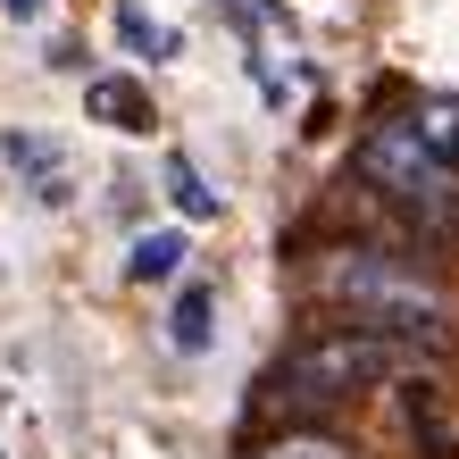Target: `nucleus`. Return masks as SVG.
Returning <instances> with one entry per match:
<instances>
[{
    "instance_id": "obj_11",
    "label": "nucleus",
    "mask_w": 459,
    "mask_h": 459,
    "mask_svg": "<svg viewBox=\"0 0 459 459\" xmlns=\"http://www.w3.org/2000/svg\"><path fill=\"white\" fill-rule=\"evenodd\" d=\"M259 459H351L342 443H317V435H284L276 451H259Z\"/></svg>"
},
{
    "instance_id": "obj_6",
    "label": "nucleus",
    "mask_w": 459,
    "mask_h": 459,
    "mask_svg": "<svg viewBox=\"0 0 459 459\" xmlns=\"http://www.w3.org/2000/svg\"><path fill=\"white\" fill-rule=\"evenodd\" d=\"M0 159L34 176V193H42V201H67V151H59V143H42V134L9 126V134H0Z\"/></svg>"
},
{
    "instance_id": "obj_3",
    "label": "nucleus",
    "mask_w": 459,
    "mask_h": 459,
    "mask_svg": "<svg viewBox=\"0 0 459 459\" xmlns=\"http://www.w3.org/2000/svg\"><path fill=\"white\" fill-rule=\"evenodd\" d=\"M359 176L376 184V193H393L410 218H435V226L451 218V184H459V176H451L443 159L418 143V126H410V117L376 126L368 143H359Z\"/></svg>"
},
{
    "instance_id": "obj_1",
    "label": "nucleus",
    "mask_w": 459,
    "mask_h": 459,
    "mask_svg": "<svg viewBox=\"0 0 459 459\" xmlns=\"http://www.w3.org/2000/svg\"><path fill=\"white\" fill-rule=\"evenodd\" d=\"M385 376H401V351H393V342H376V334H359V326H309L276 368H267L259 393H267V410L292 426V418L351 410V401H359L368 385H385Z\"/></svg>"
},
{
    "instance_id": "obj_14",
    "label": "nucleus",
    "mask_w": 459,
    "mask_h": 459,
    "mask_svg": "<svg viewBox=\"0 0 459 459\" xmlns=\"http://www.w3.org/2000/svg\"><path fill=\"white\" fill-rule=\"evenodd\" d=\"M451 176H459V159H451Z\"/></svg>"
},
{
    "instance_id": "obj_13",
    "label": "nucleus",
    "mask_w": 459,
    "mask_h": 459,
    "mask_svg": "<svg viewBox=\"0 0 459 459\" xmlns=\"http://www.w3.org/2000/svg\"><path fill=\"white\" fill-rule=\"evenodd\" d=\"M234 9H267V0H234Z\"/></svg>"
},
{
    "instance_id": "obj_5",
    "label": "nucleus",
    "mask_w": 459,
    "mask_h": 459,
    "mask_svg": "<svg viewBox=\"0 0 459 459\" xmlns=\"http://www.w3.org/2000/svg\"><path fill=\"white\" fill-rule=\"evenodd\" d=\"M84 109H92L100 126H117V134H151V126H159L143 75H92V84H84Z\"/></svg>"
},
{
    "instance_id": "obj_4",
    "label": "nucleus",
    "mask_w": 459,
    "mask_h": 459,
    "mask_svg": "<svg viewBox=\"0 0 459 459\" xmlns=\"http://www.w3.org/2000/svg\"><path fill=\"white\" fill-rule=\"evenodd\" d=\"M401 435L418 459H459V410L435 376H401Z\"/></svg>"
},
{
    "instance_id": "obj_7",
    "label": "nucleus",
    "mask_w": 459,
    "mask_h": 459,
    "mask_svg": "<svg viewBox=\"0 0 459 459\" xmlns=\"http://www.w3.org/2000/svg\"><path fill=\"white\" fill-rule=\"evenodd\" d=\"M176 267H184V234H176V226L134 234V251H126V276H134V284H168Z\"/></svg>"
},
{
    "instance_id": "obj_10",
    "label": "nucleus",
    "mask_w": 459,
    "mask_h": 459,
    "mask_svg": "<svg viewBox=\"0 0 459 459\" xmlns=\"http://www.w3.org/2000/svg\"><path fill=\"white\" fill-rule=\"evenodd\" d=\"M117 34H126L134 50H176V34H168V25H151L143 9H117Z\"/></svg>"
},
{
    "instance_id": "obj_9",
    "label": "nucleus",
    "mask_w": 459,
    "mask_h": 459,
    "mask_svg": "<svg viewBox=\"0 0 459 459\" xmlns=\"http://www.w3.org/2000/svg\"><path fill=\"white\" fill-rule=\"evenodd\" d=\"M168 193H176V209H184V218H218V201H226V193H209V176H201L184 151L168 159Z\"/></svg>"
},
{
    "instance_id": "obj_8",
    "label": "nucleus",
    "mask_w": 459,
    "mask_h": 459,
    "mask_svg": "<svg viewBox=\"0 0 459 459\" xmlns=\"http://www.w3.org/2000/svg\"><path fill=\"white\" fill-rule=\"evenodd\" d=\"M209 309H218V301H209V284H184L176 292V317H168V342L176 351H201L209 342Z\"/></svg>"
},
{
    "instance_id": "obj_2",
    "label": "nucleus",
    "mask_w": 459,
    "mask_h": 459,
    "mask_svg": "<svg viewBox=\"0 0 459 459\" xmlns=\"http://www.w3.org/2000/svg\"><path fill=\"white\" fill-rule=\"evenodd\" d=\"M317 292L351 309L342 326H359V334L393 342V351H401V342H443V326H451L443 292L426 284L418 267L385 259V251H334L326 267H317Z\"/></svg>"
},
{
    "instance_id": "obj_12",
    "label": "nucleus",
    "mask_w": 459,
    "mask_h": 459,
    "mask_svg": "<svg viewBox=\"0 0 459 459\" xmlns=\"http://www.w3.org/2000/svg\"><path fill=\"white\" fill-rule=\"evenodd\" d=\"M0 9H9L17 25H34V17H42V0H0Z\"/></svg>"
}]
</instances>
